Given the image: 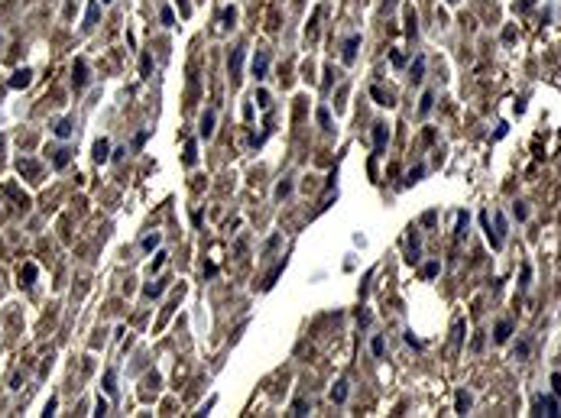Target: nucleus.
<instances>
[{
    "label": "nucleus",
    "mask_w": 561,
    "mask_h": 418,
    "mask_svg": "<svg viewBox=\"0 0 561 418\" xmlns=\"http://www.w3.org/2000/svg\"><path fill=\"white\" fill-rule=\"evenodd\" d=\"M535 415H548V418H558V415H561L558 395H538V399H535Z\"/></svg>",
    "instance_id": "obj_1"
},
{
    "label": "nucleus",
    "mask_w": 561,
    "mask_h": 418,
    "mask_svg": "<svg viewBox=\"0 0 561 418\" xmlns=\"http://www.w3.org/2000/svg\"><path fill=\"white\" fill-rule=\"evenodd\" d=\"M72 85H75V91H81V88L88 85V62L85 59H75V65H72Z\"/></svg>",
    "instance_id": "obj_2"
},
{
    "label": "nucleus",
    "mask_w": 561,
    "mask_h": 418,
    "mask_svg": "<svg viewBox=\"0 0 561 418\" xmlns=\"http://www.w3.org/2000/svg\"><path fill=\"white\" fill-rule=\"evenodd\" d=\"M266 72H269V52L259 49L256 56H253V75H256V81H263Z\"/></svg>",
    "instance_id": "obj_3"
},
{
    "label": "nucleus",
    "mask_w": 561,
    "mask_h": 418,
    "mask_svg": "<svg viewBox=\"0 0 561 418\" xmlns=\"http://www.w3.org/2000/svg\"><path fill=\"white\" fill-rule=\"evenodd\" d=\"M357 49H360V33H351V36L344 39V52H341L347 65H351V62L357 59Z\"/></svg>",
    "instance_id": "obj_4"
},
{
    "label": "nucleus",
    "mask_w": 561,
    "mask_h": 418,
    "mask_svg": "<svg viewBox=\"0 0 561 418\" xmlns=\"http://www.w3.org/2000/svg\"><path fill=\"white\" fill-rule=\"evenodd\" d=\"M386 143H389V127H386V123H373V149H376V153H383Z\"/></svg>",
    "instance_id": "obj_5"
},
{
    "label": "nucleus",
    "mask_w": 561,
    "mask_h": 418,
    "mask_svg": "<svg viewBox=\"0 0 561 418\" xmlns=\"http://www.w3.org/2000/svg\"><path fill=\"white\" fill-rule=\"evenodd\" d=\"M30 81H33V72H30V68H20V72L10 75V81H7V85H10L13 91H20V88H26Z\"/></svg>",
    "instance_id": "obj_6"
},
{
    "label": "nucleus",
    "mask_w": 561,
    "mask_h": 418,
    "mask_svg": "<svg viewBox=\"0 0 561 418\" xmlns=\"http://www.w3.org/2000/svg\"><path fill=\"white\" fill-rule=\"evenodd\" d=\"M480 224H483V234H487L490 246H493V250H503V240L496 237V230H490V214H487V211H483V214H480Z\"/></svg>",
    "instance_id": "obj_7"
},
{
    "label": "nucleus",
    "mask_w": 561,
    "mask_h": 418,
    "mask_svg": "<svg viewBox=\"0 0 561 418\" xmlns=\"http://www.w3.org/2000/svg\"><path fill=\"white\" fill-rule=\"evenodd\" d=\"M91 156H94V162H107L111 159V143L104 140V136H101L98 143H94V149H91Z\"/></svg>",
    "instance_id": "obj_8"
},
{
    "label": "nucleus",
    "mask_w": 561,
    "mask_h": 418,
    "mask_svg": "<svg viewBox=\"0 0 561 418\" xmlns=\"http://www.w3.org/2000/svg\"><path fill=\"white\" fill-rule=\"evenodd\" d=\"M36 276H39V269H36V263H26L23 269H20V285L23 289H30L33 282H36Z\"/></svg>",
    "instance_id": "obj_9"
},
{
    "label": "nucleus",
    "mask_w": 561,
    "mask_h": 418,
    "mask_svg": "<svg viewBox=\"0 0 561 418\" xmlns=\"http://www.w3.org/2000/svg\"><path fill=\"white\" fill-rule=\"evenodd\" d=\"M243 56H247V49H243V46H237L234 49V56H230V78H240V65H243Z\"/></svg>",
    "instance_id": "obj_10"
},
{
    "label": "nucleus",
    "mask_w": 561,
    "mask_h": 418,
    "mask_svg": "<svg viewBox=\"0 0 561 418\" xmlns=\"http://www.w3.org/2000/svg\"><path fill=\"white\" fill-rule=\"evenodd\" d=\"M409 78H412V85H419V81L425 78V56H415L412 68H409Z\"/></svg>",
    "instance_id": "obj_11"
},
{
    "label": "nucleus",
    "mask_w": 561,
    "mask_h": 418,
    "mask_svg": "<svg viewBox=\"0 0 561 418\" xmlns=\"http://www.w3.org/2000/svg\"><path fill=\"white\" fill-rule=\"evenodd\" d=\"M98 13H101V0H91V4H88V10H85V30H91L94 23H98Z\"/></svg>",
    "instance_id": "obj_12"
},
{
    "label": "nucleus",
    "mask_w": 561,
    "mask_h": 418,
    "mask_svg": "<svg viewBox=\"0 0 561 418\" xmlns=\"http://www.w3.org/2000/svg\"><path fill=\"white\" fill-rule=\"evenodd\" d=\"M509 334H512V321H499V324L493 327V340H496V344H506Z\"/></svg>",
    "instance_id": "obj_13"
},
{
    "label": "nucleus",
    "mask_w": 561,
    "mask_h": 418,
    "mask_svg": "<svg viewBox=\"0 0 561 418\" xmlns=\"http://www.w3.org/2000/svg\"><path fill=\"white\" fill-rule=\"evenodd\" d=\"M331 402H334V405H344V402H347V382H344V379L334 382V389H331Z\"/></svg>",
    "instance_id": "obj_14"
},
{
    "label": "nucleus",
    "mask_w": 561,
    "mask_h": 418,
    "mask_svg": "<svg viewBox=\"0 0 561 418\" xmlns=\"http://www.w3.org/2000/svg\"><path fill=\"white\" fill-rule=\"evenodd\" d=\"M470 405H474V399H470L467 392H457V399H454V412H457V415H467V412H470Z\"/></svg>",
    "instance_id": "obj_15"
},
{
    "label": "nucleus",
    "mask_w": 561,
    "mask_h": 418,
    "mask_svg": "<svg viewBox=\"0 0 561 418\" xmlns=\"http://www.w3.org/2000/svg\"><path fill=\"white\" fill-rule=\"evenodd\" d=\"M493 221H496V237L499 240H506V234H509V221H506V214H503V211H496V214H493Z\"/></svg>",
    "instance_id": "obj_16"
},
{
    "label": "nucleus",
    "mask_w": 561,
    "mask_h": 418,
    "mask_svg": "<svg viewBox=\"0 0 561 418\" xmlns=\"http://www.w3.org/2000/svg\"><path fill=\"white\" fill-rule=\"evenodd\" d=\"M201 136L204 140H211V136H214V111H208L201 117Z\"/></svg>",
    "instance_id": "obj_17"
},
{
    "label": "nucleus",
    "mask_w": 561,
    "mask_h": 418,
    "mask_svg": "<svg viewBox=\"0 0 561 418\" xmlns=\"http://www.w3.org/2000/svg\"><path fill=\"white\" fill-rule=\"evenodd\" d=\"M159 243H162V234H146V237L140 240V246H143V250H146V253L159 250Z\"/></svg>",
    "instance_id": "obj_18"
},
{
    "label": "nucleus",
    "mask_w": 561,
    "mask_h": 418,
    "mask_svg": "<svg viewBox=\"0 0 561 418\" xmlns=\"http://www.w3.org/2000/svg\"><path fill=\"white\" fill-rule=\"evenodd\" d=\"M432 107H435V94L425 91V94H422V101H419V114H422V117H428V114H432Z\"/></svg>",
    "instance_id": "obj_19"
},
{
    "label": "nucleus",
    "mask_w": 561,
    "mask_h": 418,
    "mask_svg": "<svg viewBox=\"0 0 561 418\" xmlns=\"http://www.w3.org/2000/svg\"><path fill=\"white\" fill-rule=\"evenodd\" d=\"M315 117H318L321 130H328V133L334 130V123H331V111H328V107H318V111H315Z\"/></svg>",
    "instance_id": "obj_20"
},
{
    "label": "nucleus",
    "mask_w": 561,
    "mask_h": 418,
    "mask_svg": "<svg viewBox=\"0 0 561 418\" xmlns=\"http://www.w3.org/2000/svg\"><path fill=\"white\" fill-rule=\"evenodd\" d=\"M166 292V282H146L143 285V295L146 298H156V295H162Z\"/></svg>",
    "instance_id": "obj_21"
},
{
    "label": "nucleus",
    "mask_w": 561,
    "mask_h": 418,
    "mask_svg": "<svg viewBox=\"0 0 561 418\" xmlns=\"http://www.w3.org/2000/svg\"><path fill=\"white\" fill-rule=\"evenodd\" d=\"M17 172H20V175H36L39 166H36L33 159H20V162H17Z\"/></svg>",
    "instance_id": "obj_22"
},
{
    "label": "nucleus",
    "mask_w": 561,
    "mask_h": 418,
    "mask_svg": "<svg viewBox=\"0 0 561 418\" xmlns=\"http://www.w3.org/2000/svg\"><path fill=\"white\" fill-rule=\"evenodd\" d=\"M419 253H422V243H419V237H412V240H409V256L406 259H409V263H419V259H422Z\"/></svg>",
    "instance_id": "obj_23"
},
{
    "label": "nucleus",
    "mask_w": 561,
    "mask_h": 418,
    "mask_svg": "<svg viewBox=\"0 0 561 418\" xmlns=\"http://www.w3.org/2000/svg\"><path fill=\"white\" fill-rule=\"evenodd\" d=\"M467 227H470V214H467V211H461V214H457V230H454V237H464V234H467Z\"/></svg>",
    "instance_id": "obj_24"
},
{
    "label": "nucleus",
    "mask_w": 561,
    "mask_h": 418,
    "mask_svg": "<svg viewBox=\"0 0 561 418\" xmlns=\"http://www.w3.org/2000/svg\"><path fill=\"white\" fill-rule=\"evenodd\" d=\"M370 353H373V357H376V360H380V357H383V353H386V340H383V337H380V334H376V337L370 340Z\"/></svg>",
    "instance_id": "obj_25"
},
{
    "label": "nucleus",
    "mask_w": 561,
    "mask_h": 418,
    "mask_svg": "<svg viewBox=\"0 0 561 418\" xmlns=\"http://www.w3.org/2000/svg\"><path fill=\"white\" fill-rule=\"evenodd\" d=\"M312 412V408H309V402H305V399H296V402H292V408H289V415H296V418H302V415H309Z\"/></svg>",
    "instance_id": "obj_26"
},
{
    "label": "nucleus",
    "mask_w": 561,
    "mask_h": 418,
    "mask_svg": "<svg viewBox=\"0 0 561 418\" xmlns=\"http://www.w3.org/2000/svg\"><path fill=\"white\" fill-rule=\"evenodd\" d=\"M72 127H75L72 120H59L56 123V136H59V140H68V136H72Z\"/></svg>",
    "instance_id": "obj_27"
},
{
    "label": "nucleus",
    "mask_w": 561,
    "mask_h": 418,
    "mask_svg": "<svg viewBox=\"0 0 561 418\" xmlns=\"http://www.w3.org/2000/svg\"><path fill=\"white\" fill-rule=\"evenodd\" d=\"M438 272H441V263H438V259H432V263L422 266V276H425V279H435Z\"/></svg>",
    "instance_id": "obj_28"
},
{
    "label": "nucleus",
    "mask_w": 561,
    "mask_h": 418,
    "mask_svg": "<svg viewBox=\"0 0 561 418\" xmlns=\"http://www.w3.org/2000/svg\"><path fill=\"white\" fill-rule=\"evenodd\" d=\"M198 162V149H195V140L185 143V166H195Z\"/></svg>",
    "instance_id": "obj_29"
},
{
    "label": "nucleus",
    "mask_w": 561,
    "mask_h": 418,
    "mask_svg": "<svg viewBox=\"0 0 561 418\" xmlns=\"http://www.w3.org/2000/svg\"><path fill=\"white\" fill-rule=\"evenodd\" d=\"M529 285H532V266L525 263L522 272H519V289H529Z\"/></svg>",
    "instance_id": "obj_30"
},
{
    "label": "nucleus",
    "mask_w": 561,
    "mask_h": 418,
    "mask_svg": "<svg viewBox=\"0 0 561 418\" xmlns=\"http://www.w3.org/2000/svg\"><path fill=\"white\" fill-rule=\"evenodd\" d=\"M104 389H107V392H117V373H114V369H107V373H104Z\"/></svg>",
    "instance_id": "obj_31"
},
{
    "label": "nucleus",
    "mask_w": 561,
    "mask_h": 418,
    "mask_svg": "<svg viewBox=\"0 0 561 418\" xmlns=\"http://www.w3.org/2000/svg\"><path fill=\"white\" fill-rule=\"evenodd\" d=\"M68 159H72V153H68V149H56V159H52V162H56V169H65Z\"/></svg>",
    "instance_id": "obj_32"
},
{
    "label": "nucleus",
    "mask_w": 561,
    "mask_h": 418,
    "mask_svg": "<svg viewBox=\"0 0 561 418\" xmlns=\"http://www.w3.org/2000/svg\"><path fill=\"white\" fill-rule=\"evenodd\" d=\"M370 98L376 101V104H393V101H389V98H386V94H383V88H376V85L370 88Z\"/></svg>",
    "instance_id": "obj_33"
},
{
    "label": "nucleus",
    "mask_w": 561,
    "mask_h": 418,
    "mask_svg": "<svg viewBox=\"0 0 561 418\" xmlns=\"http://www.w3.org/2000/svg\"><path fill=\"white\" fill-rule=\"evenodd\" d=\"M422 175H425V166H415V169H412V172H409V175H406V185H415V182H419V179H422Z\"/></svg>",
    "instance_id": "obj_34"
},
{
    "label": "nucleus",
    "mask_w": 561,
    "mask_h": 418,
    "mask_svg": "<svg viewBox=\"0 0 561 418\" xmlns=\"http://www.w3.org/2000/svg\"><path fill=\"white\" fill-rule=\"evenodd\" d=\"M149 68H153V56L143 52V56H140V75H149Z\"/></svg>",
    "instance_id": "obj_35"
},
{
    "label": "nucleus",
    "mask_w": 561,
    "mask_h": 418,
    "mask_svg": "<svg viewBox=\"0 0 561 418\" xmlns=\"http://www.w3.org/2000/svg\"><path fill=\"white\" fill-rule=\"evenodd\" d=\"M162 266H166V253L159 250V253H156V259H153V266H149V276H153V272H159Z\"/></svg>",
    "instance_id": "obj_36"
},
{
    "label": "nucleus",
    "mask_w": 561,
    "mask_h": 418,
    "mask_svg": "<svg viewBox=\"0 0 561 418\" xmlns=\"http://www.w3.org/2000/svg\"><path fill=\"white\" fill-rule=\"evenodd\" d=\"M406 33H409V36L419 33V26H415V10H409V17H406Z\"/></svg>",
    "instance_id": "obj_37"
},
{
    "label": "nucleus",
    "mask_w": 561,
    "mask_h": 418,
    "mask_svg": "<svg viewBox=\"0 0 561 418\" xmlns=\"http://www.w3.org/2000/svg\"><path fill=\"white\" fill-rule=\"evenodd\" d=\"M159 17H162V23H166V26H175V13H172V7H162Z\"/></svg>",
    "instance_id": "obj_38"
},
{
    "label": "nucleus",
    "mask_w": 561,
    "mask_h": 418,
    "mask_svg": "<svg viewBox=\"0 0 561 418\" xmlns=\"http://www.w3.org/2000/svg\"><path fill=\"white\" fill-rule=\"evenodd\" d=\"M256 104H259V107H269V104H272L269 91H263V88H259V91H256Z\"/></svg>",
    "instance_id": "obj_39"
},
{
    "label": "nucleus",
    "mask_w": 561,
    "mask_h": 418,
    "mask_svg": "<svg viewBox=\"0 0 561 418\" xmlns=\"http://www.w3.org/2000/svg\"><path fill=\"white\" fill-rule=\"evenodd\" d=\"M289 191H292V182H286V179H283V182L276 185V198H286Z\"/></svg>",
    "instance_id": "obj_40"
},
{
    "label": "nucleus",
    "mask_w": 561,
    "mask_h": 418,
    "mask_svg": "<svg viewBox=\"0 0 561 418\" xmlns=\"http://www.w3.org/2000/svg\"><path fill=\"white\" fill-rule=\"evenodd\" d=\"M516 357H519V360L529 357V340H519V344H516Z\"/></svg>",
    "instance_id": "obj_41"
},
{
    "label": "nucleus",
    "mask_w": 561,
    "mask_h": 418,
    "mask_svg": "<svg viewBox=\"0 0 561 418\" xmlns=\"http://www.w3.org/2000/svg\"><path fill=\"white\" fill-rule=\"evenodd\" d=\"M234 20H237V7H227L224 10V26H234Z\"/></svg>",
    "instance_id": "obj_42"
},
{
    "label": "nucleus",
    "mask_w": 561,
    "mask_h": 418,
    "mask_svg": "<svg viewBox=\"0 0 561 418\" xmlns=\"http://www.w3.org/2000/svg\"><path fill=\"white\" fill-rule=\"evenodd\" d=\"M551 392L561 399V373H551Z\"/></svg>",
    "instance_id": "obj_43"
},
{
    "label": "nucleus",
    "mask_w": 561,
    "mask_h": 418,
    "mask_svg": "<svg viewBox=\"0 0 561 418\" xmlns=\"http://www.w3.org/2000/svg\"><path fill=\"white\" fill-rule=\"evenodd\" d=\"M435 221H438V211H425V214H422V224H425V227H432Z\"/></svg>",
    "instance_id": "obj_44"
},
{
    "label": "nucleus",
    "mask_w": 561,
    "mask_h": 418,
    "mask_svg": "<svg viewBox=\"0 0 561 418\" xmlns=\"http://www.w3.org/2000/svg\"><path fill=\"white\" fill-rule=\"evenodd\" d=\"M146 140H149V130H140V133L133 136V146H143V143H146Z\"/></svg>",
    "instance_id": "obj_45"
},
{
    "label": "nucleus",
    "mask_w": 561,
    "mask_h": 418,
    "mask_svg": "<svg viewBox=\"0 0 561 418\" xmlns=\"http://www.w3.org/2000/svg\"><path fill=\"white\" fill-rule=\"evenodd\" d=\"M389 62H393L396 68H402V65H406V56H402V52H393V56H389Z\"/></svg>",
    "instance_id": "obj_46"
},
{
    "label": "nucleus",
    "mask_w": 561,
    "mask_h": 418,
    "mask_svg": "<svg viewBox=\"0 0 561 418\" xmlns=\"http://www.w3.org/2000/svg\"><path fill=\"white\" fill-rule=\"evenodd\" d=\"M532 7H535V0H519L516 10H519V13H525V10H532Z\"/></svg>",
    "instance_id": "obj_47"
},
{
    "label": "nucleus",
    "mask_w": 561,
    "mask_h": 418,
    "mask_svg": "<svg viewBox=\"0 0 561 418\" xmlns=\"http://www.w3.org/2000/svg\"><path fill=\"white\" fill-rule=\"evenodd\" d=\"M516 217H519V221H525V217H529V208H525V204H516Z\"/></svg>",
    "instance_id": "obj_48"
},
{
    "label": "nucleus",
    "mask_w": 561,
    "mask_h": 418,
    "mask_svg": "<svg viewBox=\"0 0 561 418\" xmlns=\"http://www.w3.org/2000/svg\"><path fill=\"white\" fill-rule=\"evenodd\" d=\"M503 39H506V43H512V39H516V30H512V26H506V30H503Z\"/></svg>",
    "instance_id": "obj_49"
},
{
    "label": "nucleus",
    "mask_w": 561,
    "mask_h": 418,
    "mask_svg": "<svg viewBox=\"0 0 561 418\" xmlns=\"http://www.w3.org/2000/svg\"><path fill=\"white\" fill-rule=\"evenodd\" d=\"M406 344H409V347H422L419 337H412V331H406Z\"/></svg>",
    "instance_id": "obj_50"
},
{
    "label": "nucleus",
    "mask_w": 561,
    "mask_h": 418,
    "mask_svg": "<svg viewBox=\"0 0 561 418\" xmlns=\"http://www.w3.org/2000/svg\"><path fill=\"white\" fill-rule=\"evenodd\" d=\"M43 415H56V399L46 402V412H43Z\"/></svg>",
    "instance_id": "obj_51"
},
{
    "label": "nucleus",
    "mask_w": 561,
    "mask_h": 418,
    "mask_svg": "<svg viewBox=\"0 0 561 418\" xmlns=\"http://www.w3.org/2000/svg\"><path fill=\"white\" fill-rule=\"evenodd\" d=\"M94 415H107V402L98 399V408H94Z\"/></svg>",
    "instance_id": "obj_52"
},
{
    "label": "nucleus",
    "mask_w": 561,
    "mask_h": 418,
    "mask_svg": "<svg viewBox=\"0 0 561 418\" xmlns=\"http://www.w3.org/2000/svg\"><path fill=\"white\" fill-rule=\"evenodd\" d=\"M101 4H114V0H101Z\"/></svg>",
    "instance_id": "obj_53"
},
{
    "label": "nucleus",
    "mask_w": 561,
    "mask_h": 418,
    "mask_svg": "<svg viewBox=\"0 0 561 418\" xmlns=\"http://www.w3.org/2000/svg\"><path fill=\"white\" fill-rule=\"evenodd\" d=\"M448 4H454V0H448Z\"/></svg>",
    "instance_id": "obj_54"
}]
</instances>
